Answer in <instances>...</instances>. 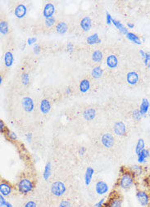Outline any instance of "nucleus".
<instances>
[{
  "label": "nucleus",
  "instance_id": "obj_13",
  "mask_svg": "<svg viewBox=\"0 0 150 207\" xmlns=\"http://www.w3.org/2000/svg\"><path fill=\"white\" fill-rule=\"evenodd\" d=\"M27 14V8L24 4H19L15 9V15L18 18H22Z\"/></svg>",
  "mask_w": 150,
  "mask_h": 207
},
{
  "label": "nucleus",
  "instance_id": "obj_22",
  "mask_svg": "<svg viewBox=\"0 0 150 207\" xmlns=\"http://www.w3.org/2000/svg\"><path fill=\"white\" fill-rule=\"evenodd\" d=\"M148 107H149V102L146 98H144L142 101V103L140 105V113L144 115L145 113H147L148 110Z\"/></svg>",
  "mask_w": 150,
  "mask_h": 207
},
{
  "label": "nucleus",
  "instance_id": "obj_39",
  "mask_svg": "<svg viewBox=\"0 0 150 207\" xmlns=\"http://www.w3.org/2000/svg\"><path fill=\"white\" fill-rule=\"evenodd\" d=\"M22 82L25 84H27L29 83V76H28L27 74H24L22 75Z\"/></svg>",
  "mask_w": 150,
  "mask_h": 207
},
{
  "label": "nucleus",
  "instance_id": "obj_5",
  "mask_svg": "<svg viewBox=\"0 0 150 207\" xmlns=\"http://www.w3.org/2000/svg\"><path fill=\"white\" fill-rule=\"evenodd\" d=\"M14 190V187L10 182L6 179L2 178L0 183V194L3 197H8L12 193Z\"/></svg>",
  "mask_w": 150,
  "mask_h": 207
},
{
  "label": "nucleus",
  "instance_id": "obj_6",
  "mask_svg": "<svg viewBox=\"0 0 150 207\" xmlns=\"http://www.w3.org/2000/svg\"><path fill=\"white\" fill-rule=\"evenodd\" d=\"M66 186L61 181H56L51 185V192L56 197H62L66 192Z\"/></svg>",
  "mask_w": 150,
  "mask_h": 207
},
{
  "label": "nucleus",
  "instance_id": "obj_14",
  "mask_svg": "<svg viewBox=\"0 0 150 207\" xmlns=\"http://www.w3.org/2000/svg\"><path fill=\"white\" fill-rule=\"evenodd\" d=\"M127 82L130 84H137V82L139 81V75L134 72V71H131L127 74Z\"/></svg>",
  "mask_w": 150,
  "mask_h": 207
},
{
  "label": "nucleus",
  "instance_id": "obj_30",
  "mask_svg": "<svg viewBox=\"0 0 150 207\" xmlns=\"http://www.w3.org/2000/svg\"><path fill=\"white\" fill-rule=\"evenodd\" d=\"M87 42L89 43V44H93L99 43L100 40L98 39V34H94V35H92V36L89 37L88 40H87Z\"/></svg>",
  "mask_w": 150,
  "mask_h": 207
},
{
  "label": "nucleus",
  "instance_id": "obj_35",
  "mask_svg": "<svg viewBox=\"0 0 150 207\" xmlns=\"http://www.w3.org/2000/svg\"><path fill=\"white\" fill-rule=\"evenodd\" d=\"M106 198L104 197V198H102V199L100 200V201H98V202L96 203V204L94 205V207H103V205H104V203H105L106 202Z\"/></svg>",
  "mask_w": 150,
  "mask_h": 207
},
{
  "label": "nucleus",
  "instance_id": "obj_18",
  "mask_svg": "<svg viewBox=\"0 0 150 207\" xmlns=\"http://www.w3.org/2000/svg\"><path fill=\"white\" fill-rule=\"evenodd\" d=\"M50 109H51L50 102H48L47 99L42 100L41 104H40V110H41L42 113H44V114H47V113L49 112Z\"/></svg>",
  "mask_w": 150,
  "mask_h": 207
},
{
  "label": "nucleus",
  "instance_id": "obj_34",
  "mask_svg": "<svg viewBox=\"0 0 150 207\" xmlns=\"http://www.w3.org/2000/svg\"><path fill=\"white\" fill-rule=\"evenodd\" d=\"M8 204V202L6 201L3 195H0V207H5Z\"/></svg>",
  "mask_w": 150,
  "mask_h": 207
},
{
  "label": "nucleus",
  "instance_id": "obj_43",
  "mask_svg": "<svg viewBox=\"0 0 150 207\" xmlns=\"http://www.w3.org/2000/svg\"><path fill=\"white\" fill-rule=\"evenodd\" d=\"M5 207H12V205L11 204L10 202H8V204H7V205Z\"/></svg>",
  "mask_w": 150,
  "mask_h": 207
},
{
  "label": "nucleus",
  "instance_id": "obj_28",
  "mask_svg": "<svg viewBox=\"0 0 150 207\" xmlns=\"http://www.w3.org/2000/svg\"><path fill=\"white\" fill-rule=\"evenodd\" d=\"M102 74H103V71H102V69L100 68L99 66H96V67L93 69L92 75L95 78H99L102 75Z\"/></svg>",
  "mask_w": 150,
  "mask_h": 207
},
{
  "label": "nucleus",
  "instance_id": "obj_17",
  "mask_svg": "<svg viewBox=\"0 0 150 207\" xmlns=\"http://www.w3.org/2000/svg\"><path fill=\"white\" fill-rule=\"evenodd\" d=\"M83 116L86 121H92L95 116V111L93 108L86 109L83 113Z\"/></svg>",
  "mask_w": 150,
  "mask_h": 207
},
{
  "label": "nucleus",
  "instance_id": "obj_8",
  "mask_svg": "<svg viewBox=\"0 0 150 207\" xmlns=\"http://www.w3.org/2000/svg\"><path fill=\"white\" fill-rule=\"evenodd\" d=\"M102 144L107 148H111L114 145V138L111 134H104L101 138Z\"/></svg>",
  "mask_w": 150,
  "mask_h": 207
},
{
  "label": "nucleus",
  "instance_id": "obj_16",
  "mask_svg": "<svg viewBox=\"0 0 150 207\" xmlns=\"http://www.w3.org/2000/svg\"><path fill=\"white\" fill-rule=\"evenodd\" d=\"M118 60L115 55H110L107 58V65H108L110 68H115L117 66Z\"/></svg>",
  "mask_w": 150,
  "mask_h": 207
},
{
  "label": "nucleus",
  "instance_id": "obj_31",
  "mask_svg": "<svg viewBox=\"0 0 150 207\" xmlns=\"http://www.w3.org/2000/svg\"><path fill=\"white\" fill-rule=\"evenodd\" d=\"M127 36H128V38H129L130 40H131L132 41H134V43H136L138 44H141V41H140V39H139L136 35H134V34H127Z\"/></svg>",
  "mask_w": 150,
  "mask_h": 207
},
{
  "label": "nucleus",
  "instance_id": "obj_42",
  "mask_svg": "<svg viewBox=\"0 0 150 207\" xmlns=\"http://www.w3.org/2000/svg\"><path fill=\"white\" fill-rule=\"evenodd\" d=\"M110 20H111L110 16H109V15H108V19H107V21H108V24H110Z\"/></svg>",
  "mask_w": 150,
  "mask_h": 207
},
{
  "label": "nucleus",
  "instance_id": "obj_33",
  "mask_svg": "<svg viewBox=\"0 0 150 207\" xmlns=\"http://www.w3.org/2000/svg\"><path fill=\"white\" fill-rule=\"evenodd\" d=\"M58 207H71V202L67 201V200H63L60 202V204Z\"/></svg>",
  "mask_w": 150,
  "mask_h": 207
},
{
  "label": "nucleus",
  "instance_id": "obj_12",
  "mask_svg": "<svg viewBox=\"0 0 150 207\" xmlns=\"http://www.w3.org/2000/svg\"><path fill=\"white\" fill-rule=\"evenodd\" d=\"M95 170L94 169L91 167L87 168L86 171H85V174H84V183L86 186H89L90 184V182L92 180L93 175H94Z\"/></svg>",
  "mask_w": 150,
  "mask_h": 207
},
{
  "label": "nucleus",
  "instance_id": "obj_36",
  "mask_svg": "<svg viewBox=\"0 0 150 207\" xmlns=\"http://www.w3.org/2000/svg\"><path fill=\"white\" fill-rule=\"evenodd\" d=\"M54 21H55V20H54V18L52 16V17H50V18L46 19L45 23H46V26H47L49 27L51 26H53V24H54Z\"/></svg>",
  "mask_w": 150,
  "mask_h": 207
},
{
  "label": "nucleus",
  "instance_id": "obj_37",
  "mask_svg": "<svg viewBox=\"0 0 150 207\" xmlns=\"http://www.w3.org/2000/svg\"><path fill=\"white\" fill-rule=\"evenodd\" d=\"M7 127L5 126V125H4V122H3V121H0V131H1V133L2 134H5V132L7 131Z\"/></svg>",
  "mask_w": 150,
  "mask_h": 207
},
{
  "label": "nucleus",
  "instance_id": "obj_41",
  "mask_svg": "<svg viewBox=\"0 0 150 207\" xmlns=\"http://www.w3.org/2000/svg\"><path fill=\"white\" fill-rule=\"evenodd\" d=\"M31 137H32V135H31V134L30 133V134H27V140L28 142H30L31 141Z\"/></svg>",
  "mask_w": 150,
  "mask_h": 207
},
{
  "label": "nucleus",
  "instance_id": "obj_2",
  "mask_svg": "<svg viewBox=\"0 0 150 207\" xmlns=\"http://www.w3.org/2000/svg\"><path fill=\"white\" fill-rule=\"evenodd\" d=\"M136 184V176L130 169L122 166L120 170V176L116 181L115 188L128 190Z\"/></svg>",
  "mask_w": 150,
  "mask_h": 207
},
{
  "label": "nucleus",
  "instance_id": "obj_23",
  "mask_svg": "<svg viewBox=\"0 0 150 207\" xmlns=\"http://www.w3.org/2000/svg\"><path fill=\"white\" fill-rule=\"evenodd\" d=\"M90 89V81L88 79H83L80 84V89L82 93L87 92Z\"/></svg>",
  "mask_w": 150,
  "mask_h": 207
},
{
  "label": "nucleus",
  "instance_id": "obj_19",
  "mask_svg": "<svg viewBox=\"0 0 150 207\" xmlns=\"http://www.w3.org/2000/svg\"><path fill=\"white\" fill-rule=\"evenodd\" d=\"M148 156H149V151L147 149H144L140 154H138L137 160L139 163H144Z\"/></svg>",
  "mask_w": 150,
  "mask_h": 207
},
{
  "label": "nucleus",
  "instance_id": "obj_25",
  "mask_svg": "<svg viewBox=\"0 0 150 207\" xmlns=\"http://www.w3.org/2000/svg\"><path fill=\"white\" fill-rule=\"evenodd\" d=\"M130 170H131V171L133 172V173L134 174V175L136 176H140L141 174H143V172H144V169H143L142 166H140V165H133L131 168H130Z\"/></svg>",
  "mask_w": 150,
  "mask_h": 207
},
{
  "label": "nucleus",
  "instance_id": "obj_40",
  "mask_svg": "<svg viewBox=\"0 0 150 207\" xmlns=\"http://www.w3.org/2000/svg\"><path fill=\"white\" fill-rule=\"evenodd\" d=\"M36 41V39L35 38H33V39H29L28 40V43H29V44H32L33 43H34Z\"/></svg>",
  "mask_w": 150,
  "mask_h": 207
},
{
  "label": "nucleus",
  "instance_id": "obj_3",
  "mask_svg": "<svg viewBox=\"0 0 150 207\" xmlns=\"http://www.w3.org/2000/svg\"><path fill=\"white\" fill-rule=\"evenodd\" d=\"M123 197L118 189H114L106 200L103 207H122Z\"/></svg>",
  "mask_w": 150,
  "mask_h": 207
},
{
  "label": "nucleus",
  "instance_id": "obj_11",
  "mask_svg": "<svg viewBox=\"0 0 150 207\" xmlns=\"http://www.w3.org/2000/svg\"><path fill=\"white\" fill-rule=\"evenodd\" d=\"M54 11H55V7L52 3H47L45 5V8H44V16L47 18H50L52 17L54 13Z\"/></svg>",
  "mask_w": 150,
  "mask_h": 207
},
{
  "label": "nucleus",
  "instance_id": "obj_1",
  "mask_svg": "<svg viewBox=\"0 0 150 207\" xmlns=\"http://www.w3.org/2000/svg\"><path fill=\"white\" fill-rule=\"evenodd\" d=\"M36 185V179L29 172L21 173L16 182V188L17 192L21 195H27L31 192Z\"/></svg>",
  "mask_w": 150,
  "mask_h": 207
},
{
  "label": "nucleus",
  "instance_id": "obj_9",
  "mask_svg": "<svg viewBox=\"0 0 150 207\" xmlns=\"http://www.w3.org/2000/svg\"><path fill=\"white\" fill-rule=\"evenodd\" d=\"M108 191V185L103 181H98L95 185V191L98 195H105Z\"/></svg>",
  "mask_w": 150,
  "mask_h": 207
},
{
  "label": "nucleus",
  "instance_id": "obj_26",
  "mask_svg": "<svg viewBox=\"0 0 150 207\" xmlns=\"http://www.w3.org/2000/svg\"><path fill=\"white\" fill-rule=\"evenodd\" d=\"M92 59L96 62H99L103 59V53L100 50H96L92 55Z\"/></svg>",
  "mask_w": 150,
  "mask_h": 207
},
{
  "label": "nucleus",
  "instance_id": "obj_20",
  "mask_svg": "<svg viewBox=\"0 0 150 207\" xmlns=\"http://www.w3.org/2000/svg\"><path fill=\"white\" fill-rule=\"evenodd\" d=\"M4 62H5V65L8 67L11 66L12 65V62H13V55L11 52H7L5 53V56H4Z\"/></svg>",
  "mask_w": 150,
  "mask_h": 207
},
{
  "label": "nucleus",
  "instance_id": "obj_24",
  "mask_svg": "<svg viewBox=\"0 0 150 207\" xmlns=\"http://www.w3.org/2000/svg\"><path fill=\"white\" fill-rule=\"evenodd\" d=\"M145 140L143 139H140L138 140V142H137L136 147H135V152L136 154H140V152H142L143 150L145 149Z\"/></svg>",
  "mask_w": 150,
  "mask_h": 207
},
{
  "label": "nucleus",
  "instance_id": "obj_38",
  "mask_svg": "<svg viewBox=\"0 0 150 207\" xmlns=\"http://www.w3.org/2000/svg\"><path fill=\"white\" fill-rule=\"evenodd\" d=\"M24 207H37V205L34 201H29L25 204Z\"/></svg>",
  "mask_w": 150,
  "mask_h": 207
},
{
  "label": "nucleus",
  "instance_id": "obj_21",
  "mask_svg": "<svg viewBox=\"0 0 150 207\" xmlns=\"http://www.w3.org/2000/svg\"><path fill=\"white\" fill-rule=\"evenodd\" d=\"M67 29H68V26L65 22H60L56 26V30L59 34H64V33H66Z\"/></svg>",
  "mask_w": 150,
  "mask_h": 207
},
{
  "label": "nucleus",
  "instance_id": "obj_15",
  "mask_svg": "<svg viewBox=\"0 0 150 207\" xmlns=\"http://www.w3.org/2000/svg\"><path fill=\"white\" fill-rule=\"evenodd\" d=\"M80 26L84 31L90 30L91 28V20L89 16H85L80 21Z\"/></svg>",
  "mask_w": 150,
  "mask_h": 207
},
{
  "label": "nucleus",
  "instance_id": "obj_29",
  "mask_svg": "<svg viewBox=\"0 0 150 207\" xmlns=\"http://www.w3.org/2000/svg\"><path fill=\"white\" fill-rule=\"evenodd\" d=\"M0 30L3 34H6L8 31V26L6 21H1L0 23Z\"/></svg>",
  "mask_w": 150,
  "mask_h": 207
},
{
  "label": "nucleus",
  "instance_id": "obj_27",
  "mask_svg": "<svg viewBox=\"0 0 150 207\" xmlns=\"http://www.w3.org/2000/svg\"><path fill=\"white\" fill-rule=\"evenodd\" d=\"M50 174H51V165H50V163H47L45 165V171H44V174H43L45 180H48L49 178Z\"/></svg>",
  "mask_w": 150,
  "mask_h": 207
},
{
  "label": "nucleus",
  "instance_id": "obj_10",
  "mask_svg": "<svg viewBox=\"0 0 150 207\" xmlns=\"http://www.w3.org/2000/svg\"><path fill=\"white\" fill-rule=\"evenodd\" d=\"M21 103H22V107H23L24 110L27 111V112H30L34 109V102H33V100L30 97H23Z\"/></svg>",
  "mask_w": 150,
  "mask_h": 207
},
{
  "label": "nucleus",
  "instance_id": "obj_32",
  "mask_svg": "<svg viewBox=\"0 0 150 207\" xmlns=\"http://www.w3.org/2000/svg\"><path fill=\"white\" fill-rule=\"evenodd\" d=\"M9 138V139H11V140H16V135L15 134H14L13 132L10 131V130H8V129H7V131L5 132V134Z\"/></svg>",
  "mask_w": 150,
  "mask_h": 207
},
{
  "label": "nucleus",
  "instance_id": "obj_7",
  "mask_svg": "<svg viewBox=\"0 0 150 207\" xmlns=\"http://www.w3.org/2000/svg\"><path fill=\"white\" fill-rule=\"evenodd\" d=\"M114 133L118 136H125L127 134V128L123 122L118 121L114 124Z\"/></svg>",
  "mask_w": 150,
  "mask_h": 207
},
{
  "label": "nucleus",
  "instance_id": "obj_4",
  "mask_svg": "<svg viewBox=\"0 0 150 207\" xmlns=\"http://www.w3.org/2000/svg\"><path fill=\"white\" fill-rule=\"evenodd\" d=\"M136 198L138 202L143 207H150V192L146 189L137 188Z\"/></svg>",
  "mask_w": 150,
  "mask_h": 207
}]
</instances>
